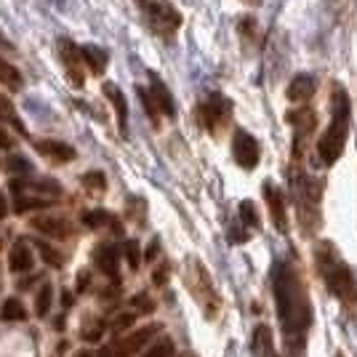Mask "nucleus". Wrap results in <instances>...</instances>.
<instances>
[{
    "label": "nucleus",
    "mask_w": 357,
    "mask_h": 357,
    "mask_svg": "<svg viewBox=\"0 0 357 357\" xmlns=\"http://www.w3.org/2000/svg\"><path fill=\"white\" fill-rule=\"evenodd\" d=\"M264 195H267L269 213H272L275 229H278V232H285V229H288V224H285V197H283V192H280L272 181H267V184H264Z\"/></svg>",
    "instance_id": "11"
},
{
    "label": "nucleus",
    "mask_w": 357,
    "mask_h": 357,
    "mask_svg": "<svg viewBox=\"0 0 357 357\" xmlns=\"http://www.w3.org/2000/svg\"><path fill=\"white\" fill-rule=\"evenodd\" d=\"M24 317H27V310H24V304H22L19 298H6V301H3L0 320H6V323H19V320H24Z\"/></svg>",
    "instance_id": "20"
},
{
    "label": "nucleus",
    "mask_w": 357,
    "mask_h": 357,
    "mask_svg": "<svg viewBox=\"0 0 357 357\" xmlns=\"http://www.w3.org/2000/svg\"><path fill=\"white\" fill-rule=\"evenodd\" d=\"M0 248H3V240H0Z\"/></svg>",
    "instance_id": "44"
},
{
    "label": "nucleus",
    "mask_w": 357,
    "mask_h": 357,
    "mask_svg": "<svg viewBox=\"0 0 357 357\" xmlns=\"http://www.w3.org/2000/svg\"><path fill=\"white\" fill-rule=\"evenodd\" d=\"M48 206H51V200H45V197H27V195H16L14 211H16V213H27V211L48 208Z\"/></svg>",
    "instance_id": "23"
},
{
    "label": "nucleus",
    "mask_w": 357,
    "mask_h": 357,
    "mask_svg": "<svg viewBox=\"0 0 357 357\" xmlns=\"http://www.w3.org/2000/svg\"><path fill=\"white\" fill-rule=\"evenodd\" d=\"M59 59L64 64V73L73 80V86H83L86 83V67H83V59H80V48L73 43V40H59Z\"/></svg>",
    "instance_id": "8"
},
{
    "label": "nucleus",
    "mask_w": 357,
    "mask_h": 357,
    "mask_svg": "<svg viewBox=\"0 0 357 357\" xmlns=\"http://www.w3.org/2000/svg\"><path fill=\"white\" fill-rule=\"evenodd\" d=\"M134 307H142L144 312H152V301H149L147 296H134V301H131Z\"/></svg>",
    "instance_id": "34"
},
{
    "label": "nucleus",
    "mask_w": 357,
    "mask_h": 357,
    "mask_svg": "<svg viewBox=\"0 0 357 357\" xmlns=\"http://www.w3.org/2000/svg\"><path fill=\"white\" fill-rule=\"evenodd\" d=\"M248 3H256V0H248Z\"/></svg>",
    "instance_id": "45"
},
{
    "label": "nucleus",
    "mask_w": 357,
    "mask_h": 357,
    "mask_svg": "<svg viewBox=\"0 0 357 357\" xmlns=\"http://www.w3.org/2000/svg\"><path fill=\"white\" fill-rule=\"evenodd\" d=\"M296 195H298V219L304 232H314L320 224V184L312 181L310 176L296 181Z\"/></svg>",
    "instance_id": "4"
},
{
    "label": "nucleus",
    "mask_w": 357,
    "mask_h": 357,
    "mask_svg": "<svg viewBox=\"0 0 357 357\" xmlns=\"http://www.w3.org/2000/svg\"><path fill=\"white\" fill-rule=\"evenodd\" d=\"M149 93H152L155 105H158V109H160V115H165V118H174V115H176V107H174V99H171V91L165 89V83L160 80V77H155V75H152V89H149Z\"/></svg>",
    "instance_id": "14"
},
{
    "label": "nucleus",
    "mask_w": 357,
    "mask_h": 357,
    "mask_svg": "<svg viewBox=\"0 0 357 357\" xmlns=\"http://www.w3.org/2000/svg\"><path fill=\"white\" fill-rule=\"evenodd\" d=\"M272 291H275L285 352L288 357H304L307 336L312 328V304H310L307 288L301 283V275L288 261H278L272 269Z\"/></svg>",
    "instance_id": "1"
},
{
    "label": "nucleus",
    "mask_w": 357,
    "mask_h": 357,
    "mask_svg": "<svg viewBox=\"0 0 357 357\" xmlns=\"http://www.w3.org/2000/svg\"><path fill=\"white\" fill-rule=\"evenodd\" d=\"M139 96H142V105H144V109H147L149 120H152L155 126H160V109H158V105H155L152 93H149L147 89H139Z\"/></svg>",
    "instance_id": "26"
},
{
    "label": "nucleus",
    "mask_w": 357,
    "mask_h": 357,
    "mask_svg": "<svg viewBox=\"0 0 357 357\" xmlns=\"http://www.w3.org/2000/svg\"><path fill=\"white\" fill-rule=\"evenodd\" d=\"M8 168H11V171H24V174L32 171V165L27 163V160H22V158H11V160H8Z\"/></svg>",
    "instance_id": "33"
},
{
    "label": "nucleus",
    "mask_w": 357,
    "mask_h": 357,
    "mask_svg": "<svg viewBox=\"0 0 357 357\" xmlns=\"http://www.w3.org/2000/svg\"><path fill=\"white\" fill-rule=\"evenodd\" d=\"M134 320H136V314H120L118 320H115V323H112V331H115V333H120V331H126V328H131L134 326Z\"/></svg>",
    "instance_id": "32"
},
{
    "label": "nucleus",
    "mask_w": 357,
    "mask_h": 357,
    "mask_svg": "<svg viewBox=\"0 0 357 357\" xmlns=\"http://www.w3.org/2000/svg\"><path fill=\"white\" fill-rule=\"evenodd\" d=\"M0 43H3V45H8V48H11V43H8V40H6V38H3V35H0Z\"/></svg>",
    "instance_id": "42"
},
{
    "label": "nucleus",
    "mask_w": 357,
    "mask_h": 357,
    "mask_svg": "<svg viewBox=\"0 0 357 357\" xmlns=\"http://www.w3.org/2000/svg\"><path fill=\"white\" fill-rule=\"evenodd\" d=\"M51 301H54V288H51V283H43V288L38 291V298H35V312L45 317L51 312Z\"/></svg>",
    "instance_id": "24"
},
{
    "label": "nucleus",
    "mask_w": 357,
    "mask_h": 357,
    "mask_svg": "<svg viewBox=\"0 0 357 357\" xmlns=\"http://www.w3.org/2000/svg\"><path fill=\"white\" fill-rule=\"evenodd\" d=\"M0 120H6V123H11L16 131H22L24 134V123L16 118V109L11 107V102L6 99V96H0Z\"/></svg>",
    "instance_id": "25"
},
{
    "label": "nucleus",
    "mask_w": 357,
    "mask_h": 357,
    "mask_svg": "<svg viewBox=\"0 0 357 357\" xmlns=\"http://www.w3.org/2000/svg\"><path fill=\"white\" fill-rule=\"evenodd\" d=\"M38 248H40V256H43L45 264H51V267H61V253L56 248H51L48 243H38Z\"/></svg>",
    "instance_id": "29"
},
{
    "label": "nucleus",
    "mask_w": 357,
    "mask_h": 357,
    "mask_svg": "<svg viewBox=\"0 0 357 357\" xmlns=\"http://www.w3.org/2000/svg\"><path fill=\"white\" fill-rule=\"evenodd\" d=\"M99 336H102V328H99V326L89 328V331H83V339H86V342H96Z\"/></svg>",
    "instance_id": "35"
},
{
    "label": "nucleus",
    "mask_w": 357,
    "mask_h": 357,
    "mask_svg": "<svg viewBox=\"0 0 357 357\" xmlns=\"http://www.w3.org/2000/svg\"><path fill=\"white\" fill-rule=\"evenodd\" d=\"M0 83L8 86L11 91L22 89V75H19V70H16L14 64H8L6 59H0Z\"/></svg>",
    "instance_id": "22"
},
{
    "label": "nucleus",
    "mask_w": 357,
    "mask_h": 357,
    "mask_svg": "<svg viewBox=\"0 0 357 357\" xmlns=\"http://www.w3.org/2000/svg\"><path fill=\"white\" fill-rule=\"evenodd\" d=\"M317 267L326 280L328 291L342 301L347 310H357V280L352 269L344 264V259L336 253L331 243H323L317 248Z\"/></svg>",
    "instance_id": "2"
},
{
    "label": "nucleus",
    "mask_w": 357,
    "mask_h": 357,
    "mask_svg": "<svg viewBox=\"0 0 357 357\" xmlns=\"http://www.w3.org/2000/svg\"><path fill=\"white\" fill-rule=\"evenodd\" d=\"M123 253H126V261H128V267H131V269H139V264H142L139 243H136V240H128V243H126V248H123Z\"/></svg>",
    "instance_id": "28"
},
{
    "label": "nucleus",
    "mask_w": 357,
    "mask_h": 357,
    "mask_svg": "<svg viewBox=\"0 0 357 357\" xmlns=\"http://www.w3.org/2000/svg\"><path fill=\"white\" fill-rule=\"evenodd\" d=\"M349 115H352L349 96L344 93L342 86H336V93H333V120H331L328 131L317 142V155H320V160L326 165H333L342 158L347 136H349Z\"/></svg>",
    "instance_id": "3"
},
{
    "label": "nucleus",
    "mask_w": 357,
    "mask_h": 357,
    "mask_svg": "<svg viewBox=\"0 0 357 357\" xmlns=\"http://www.w3.org/2000/svg\"><path fill=\"white\" fill-rule=\"evenodd\" d=\"M75 357H96V355H93V352H89V349H80Z\"/></svg>",
    "instance_id": "41"
},
{
    "label": "nucleus",
    "mask_w": 357,
    "mask_h": 357,
    "mask_svg": "<svg viewBox=\"0 0 357 357\" xmlns=\"http://www.w3.org/2000/svg\"><path fill=\"white\" fill-rule=\"evenodd\" d=\"M83 184H86L89 190L102 192V190L107 187V178H105V174H99V171H91V174H86V176H83Z\"/></svg>",
    "instance_id": "30"
},
{
    "label": "nucleus",
    "mask_w": 357,
    "mask_h": 357,
    "mask_svg": "<svg viewBox=\"0 0 357 357\" xmlns=\"http://www.w3.org/2000/svg\"><path fill=\"white\" fill-rule=\"evenodd\" d=\"M171 355H174V344H171V339H160L155 347H149L142 357H171Z\"/></svg>",
    "instance_id": "27"
},
{
    "label": "nucleus",
    "mask_w": 357,
    "mask_h": 357,
    "mask_svg": "<svg viewBox=\"0 0 357 357\" xmlns=\"http://www.w3.org/2000/svg\"><path fill=\"white\" fill-rule=\"evenodd\" d=\"M253 357H280L275 352V339H272V331L267 326H256L251 339Z\"/></svg>",
    "instance_id": "13"
},
{
    "label": "nucleus",
    "mask_w": 357,
    "mask_h": 357,
    "mask_svg": "<svg viewBox=\"0 0 357 357\" xmlns=\"http://www.w3.org/2000/svg\"><path fill=\"white\" fill-rule=\"evenodd\" d=\"M80 59L89 64V70L93 75H102L109 56H107L105 48H99V45H83V48H80Z\"/></svg>",
    "instance_id": "18"
},
{
    "label": "nucleus",
    "mask_w": 357,
    "mask_h": 357,
    "mask_svg": "<svg viewBox=\"0 0 357 357\" xmlns=\"http://www.w3.org/2000/svg\"><path fill=\"white\" fill-rule=\"evenodd\" d=\"M105 96L112 102L115 107V115H118V126H120V134H128V105H126V96L123 91L115 86V83H105Z\"/></svg>",
    "instance_id": "12"
},
{
    "label": "nucleus",
    "mask_w": 357,
    "mask_h": 357,
    "mask_svg": "<svg viewBox=\"0 0 357 357\" xmlns=\"http://www.w3.org/2000/svg\"><path fill=\"white\" fill-rule=\"evenodd\" d=\"M11 144H14V142H11L8 136H6V131H0V149H8Z\"/></svg>",
    "instance_id": "37"
},
{
    "label": "nucleus",
    "mask_w": 357,
    "mask_h": 357,
    "mask_svg": "<svg viewBox=\"0 0 357 357\" xmlns=\"http://www.w3.org/2000/svg\"><path fill=\"white\" fill-rule=\"evenodd\" d=\"M227 112H229V105L224 102L222 96H216V93L211 96V99L206 102V105L200 107V115H203V123L208 126L211 131H216L219 126H224V123H227V118H229Z\"/></svg>",
    "instance_id": "10"
},
{
    "label": "nucleus",
    "mask_w": 357,
    "mask_h": 357,
    "mask_svg": "<svg viewBox=\"0 0 357 357\" xmlns=\"http://www.w3.org/2000/svg\"><path fill=\"white\" fill-rule=\"evenodd\" d=\"M32 264H35V259H32V251L27 248V243H16L14 248H11V256H8V267H11V272H30Z\"/></svg>",
    "instance_id": "17"
},
{
    "label": "nucleus",
    "mask_w": 357,
    "mask_h": 357,
    "mask_svg": "<svg viewBox=\"0 0 357 357\" xmlns=\"http://www.w3.org/2000/svg\"><path fill=\"white\" fill-rule=\"evenodd\" d=\"M83 224L91 227V229H99V227H105V224H112V229H120L118 224H115V216L107 213V211H86V213H83Z\"/></svg>",
    "instance_id": "21"
},
{
    "label": "nucleus",
    "mask_w": 357,
    "mask_h": 357,
    "mask_svg": "<svg viewBox=\"0 0 357 357\" xmlns=\"http://www.w3.org/2000/svg\"><path fill=\"white\" fill-rule=\"evenodd\" d=\"M136 3H142V6H144V3H147V0H136Z\"/></svg>",
    "instance_id": "43"
},
{
    "label": "nucleus",
    "mask_w": 357,
    "mask_h": 357,
    "mask_svg": "<svg viewBox=\"0 0 357 357\" xmlns=\"http://www.w3.org/2000/svg\"><path fill=\"white\" fill-rule=\"evenodd\" d=\"M314 93V80L310 75H296L288 86V99L291 102H307Z\"/></svg>",
    "instance_id": "19"
},
{
    "label": "nucleus",
    "mask_w": 357,
    "mask_h": 357,
    "mask_svg": "<svg viewBox=\"0 0 357 357\" xmlns=\"http://www.w3.org/2000/svg\"><path fill=\"white\" fill-rule=\"evenodd\" d=\"M75 296L73 294H61V307H73Z\"/></svg>",
    "instance_id": "38"
},
{
    "label": "nucleus",
    "mask_w": 357,
    "mask_h": 357,
    "mask_svg": "<svg viewBox=\"0 0 357 357\" xmlns=\"http://www.w3.org/2000/svg\"><path fill=\"white\" fill-rule=\"evenodd\" d=\"M6 213H8V206H6V197L0 195V219H6Z\"/></svg>",
    "instance_id": "39"
},
{
    "label": "nucleus",
    "mask_w": 357,
    "mask_h": 357,
    "mask_svg": "<svg viewBox=\"0 0 357 357\" xmlns=\"http://www.w3.org/2000/svg\"><path fill=\"white\" fill-rule=\"evenodd\" d=\"M93 261L105 275L118 278V248L115 245H99L96 253H93Z\"/></svg>",
    "instance_id": "15"
},
{
    "label": "nucleus",
    "mask_w": 357,
    "mask_h": 357,
    "mask_svg": "<svg viewBox=\"0 0 357 357\" xmlns=\"http://www.w3.org/2000/svg\"><path fill=\"white\" fill-rule=\"evenodd\" d=\"M32 227L43 235H51V238H67L70 235V224L64 219H54V216H38V219H32Z\"/></svg>",
    "instance_id": "16"
},
{
    "label": "nucleus",
    "mask_w": 357,
    "mask_h": 357,
    "mask_svg": "<svg viewBox=\"0 0 357 357\" xmlns=\"http://www.w3.org/2000/svg\"><path fill=\"white\" fill-rule=\"evenodd\" d=\"M155 331H158V326H149V328H139L136 333H128L126 339H120V342L109 344V347H105L102 352L96 357H134L144 344L155 336Z\"/></svg>",
    "instance_id": "6"
},
{
    "label": "nucleus",
    "mask_w": 357,
    "mask_h": 357,
    "mask_svg": "<svg viewBox=\"0 0 357 357\" xmlns=\"http://www.w3.org/2000/svg\"><path fill=\"white\" fill-rule=\"evenodd\" d=\"M240 216H243V222L251 224V227H256V224H259V219H256V211H253V203H251V200L240 203Z\"/></svg>",
    "instance_id": "31"
},
{
    "label": "nucleus",
    "mask_w": 357,
    "mask_h": 357,
    "mask_svg": "<svg viewBox=\"0 0 357 357\" xmlns=\"http://www.w3.org/2000/svg\"><path fill=\"white\" fill-rule=\"evenodd\" d=\"M232 155H235V163L245 171H253L259 165V142L253 139L248 131H235V139H232Z\"/></svg>",
    "instance_id": "7"
},
{
    "label": "nucleus",
    "mask_w": 357,
    "mask_h": 357,
    "mask_svg": "<svg viewBox=\"0 0 357 357\" xmlns=\"http://www.w3.org/2000/svg\"><path fill=\"white\" fill-rule=\"evenodd\" d=\"M86 285H89V275H80V278H77V291H83Z\"/></svg>",
    "instance_id": "40"
},
{
    "label": "nucleus",
    "mask_w": 357,
    "mask_h": 357,
    "mask_svg": "<svg viewBox=\"0 0 357 357\" xmlns=\"http://www.w3.org/2000/svg\"><path fill=\"white\" fill-rule=\"evenodd\" d=\"M158 251H160V243H158V240H152V243H149V248H147V261H152V259L158 256Z\"/></svg>",
    "instance_id": "36"
},
{
    "label": "nucleus",
    "mask_w": 357,
    "mask_h": 357,
    "mask_svg": "<svg viewBox=\"0 0 357 357\" xmlns=\"http://www.w3.org/2000/svg\"><path fill=\"white\" fill-rule=\"evenodd\" d=\"M144 11H147L149 27L158 35H163V38H171L181 27V16H178V11L168 0H147Z\"/></svg>",
    "instance_id": "5"
},
{
    "label": "nucleus",
    "mask_w": 357,
    "mask_h": 357,
    "mask_svg": "<svg viewBox=\"0 0 357 357\" xmlns=\"http://www.w3.org/2000/svg\"><path fill=\"white\" fill-rule=\"evenodd\" d=\"M35 149H38L43 158L54 160V163H73L75 158H77L75 147L64 144V142H56V139H43V142H35Z\"/></svg>",
    "instance_id": "9"
}]
</instances>
